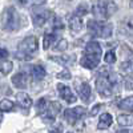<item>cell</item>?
I'll return each mask as SVG.
<instances>
[{
	"instance_id": "8fae6325",
	"label": "cell",
	"mask_w": 133,
	"mask_h": 133,
	"mask_svg": "<svg viewBox=\"0 0 133 133\" xmlns=\"http://www.w3.org/2000/svg\"><path fill=\"white\" fill-rule=\"evenodd\" d=\"M76 91H77L80 98L83 100L84 103L89 101V98H91V96H92V89H91V85L88 84V83H85V81H83L81 84L77 83V84H76Z\"/></svg>"
},
{
	"instance_id": "ffe728a7",
	"label": "cell",
	"mask_w": 133,
	"mask_h": 133,
	"mask_svg": "<svg viewBox=\"0 0 133 133\" xmlns=\"http://www.w3.org/2000/svg\"><path fill=\"white\" fill-rule=\"evenodd\" d=\"M55 40H56V35H55V33H45V35H44V39H43V48L48 49L55 43Z\"/></svg>"
},
{
	"instance_id": "f546056e",
	"label": "cell",
	"mask_w": 133,
	"mask_h": 133,
	"mask_svg": "<svg viewBox=\"0 0 133 133\" xmlns=\"http://www.w3.org/2000/svg\"><path fill=\"white\" fill-rule=\"evenodd\" d=\"M53 28L55 29H63L64 28V24L60 17H55V23H53Z\"/></svg>"
},
{
	"instance_id": "e575fe53",
	"label": "cell",
	"mask_w": 133,
	"mask_h": 133,
	"mask_svg": "<svg viewBox=\"0 0 133 133\" xmlns=\"http://www.w3.org/2000/svg\"><path fill=\"white\" fill-rule=\"evenodd\" d=\"M129 4H130V8L133 9V0H130V3H129Z\"/></svg>"
},
{
	"instance_id": "e0dca14e",
	"label": "cell",
	"mask_w": 133,
	"mask_h": 133,
	"mask_svg": "<svg viewBox=\"0 0 133 133\" xmlns=\"http://www.w3.org/2000/svg\"><path fill=\"white\" fill-rule=\"evenodd\" d=\"M16 98H17V101H19V104L23 107L24 109H28L31 105H32V98L27 95V93H24V92H20V93H17V96H16Z\"/></svg>"
},
{
	"instance_id": "cb8c5ba5",
	"label": "cell",
	"mask_w": 133,
	"mask_h": 133,
	"mask_svg": "<svg viewBox=\"0 0 133 133\" xmlns=\"http://www.w3.org/2000/svg\"><path fill=\"white\" fill-rule=\"evenodd\" d=\"M35 108H36V112L39 113V115H43L44 112L47 110V98H39L37 100V103H36V105H35Z\"/></svg>"
},
{
	"instance_id": "484cf974",
	"label": "cell",
	"mask_w": 133,
	"mask_h": 133,
	"mask_svg": "<svg viewBox=\"0 0 133 133\" xmlns=\"http://www.w3.org/2000/svg\"><path fill=\"white\" fill-rule=\"evenodd\" d=\"M56 63H59V64H63V65H69V64H72V56H53L52 57Z\"/></svg>"
},
{
	"instance_id": "3957f363",
	"label": "cell",
	"mask_w": 133,
	"mask_h": 133,
	"mask_svg": "<svg viewBox=\"0 0 133 133\" xmlns=\"http://www.w3.org/2000/svg\"><path fill=\"white\" fill-rule=\"evenodd\" d=\"M39 49V41L35 36H27L25 39H23L19 45H17V51H16V57L20 60H31L32 57H35V55L37 53Z\"/></svg>"
},
{
	"instance_id": "7c38bea8",
	"label": "cell",
	"mask_w": 133,
	"mask_h": 133,
	"mask_svg": "<svg viewBox=\"0 0 133 133\" xmlns=\"http://www.w3.org/2000/svg\"><path fill=\"white\" fill-rule=\"evenodd\" d=\"M118 31H120V33H123L124 36L133 40V17H125L120 23Z\"/></svg>"
},
{
	"instance_id": "2e32d148",
	"label": "cell",
	"mask_w": 133,
	"mask_h": 133,
	"mask_svg": "<svg viewBox=\"0 0 133 133\" xmlns=\"http://www.w3.org/2000/svg\"><path fill=\"white\" fill-rule=\"evenodd\" d=\"M112 123H113L112 116H110L109 113H103L101 116H100V120H98V125H97V128H98L100 130L108 129L110 125H112Z\"/></svg>"
},
{
	"instance_id": "1f68e13d",
	"label": "cell",
	"mask_w": 133,
	"mask_h": 133,
	"mask_svg": "<svg viewBox=\"0 0 133 133\" xmlns=\"http://www.w3.org/2000/svg\"><path fill=\"white\" fill-rule=\"evenodd\" d=\"M57 77H59V79L68 80V79H71V73H69V71H63V72L57 73Z\"/></svg>"
},
{
	"instance_id": "ac0fdd59",
	"label": "cell",
	"mask_w": 133,
	"mask_h": 133,
	"mask_svg": "<svg viewBox=\"0 0 133 133\" xmlns=\"http://www.w3.org/2000/svg\"><path fill=\"white\" fill-rule=\"evenodd\" d=\"M117 121L121 127H132L133 125V115H120Z\"/></svg>"
},
{
	"instance_id": "8992f818",
	"label": "cell",
	"mask_w": 133,
	"mask_h": 133,
	"mask_svg": "<svg viewBox=\"0 0 133 133\" xmlns=\"http://www.w3.org/2000/svg\"><path fill=\"white\" fill-rule=\"evenodd\" d=\"M3 29L8 32L17 31L20 27V16L14 7H8L3 14Z\"/></svg>"
},
{
	"instance_id": "9a60e30c",
	"label": "cell",
	"mask_w": 133,
	"mask_h": 133,
	"mask_svg": "<svg viewBox=\"0 0 133 133\" xmlns=\"http://www.w3.org/2000/svg\"><path fill=\"white\" fill-rule=\"evenodd\" d=\"M31 75L33 77V80L39 81V80H43L44 77H45L47 72H45L43 65H32L31 66Z\"/></svg>"
},
{
	"instance_id": "7402d4cb",
	"label": "cell",
	"mask_w": 133,
	"mask_h": 133,
	"mask_svg": "<svg viewBox=\"0 0 133 133\" xmlns=\"http://www.w3.org/2000/svg\"><path fill=\"white\" fill-rule=\"evenodd\" d=\"M120 69L124 71L127 73H133V56L128 60H125L124 63L120 64Z\"/></svg>"
},
{
	"instance_id": "f1b7e54d",
	"label": "cell",
	"mask_w": 133,
	"mask_h": 133,
	"mask_svg": "<svg viewBox=\"0 0 133 133\" xmlns=\"http://www.w3.org/2000/svg\"><path fill=\"white\" fill-rule=\"evenodd\" d=\"M75 14H77L79 16H84V15H87V14H88V8H87V5H84V4L79 5Z\"/></svg>"
},
{
	"instance_id": "d4e9b609",
	"label": "cell",
	"mask_w": 133,
	"mask_h": 133,
	"mask_svg": "<svg viewBox=\"0 0 133 133\" xmlns=\"http://www.w3.org/2000/svg\"><path fill=\"white\" fill-rule=\"evenodd\" d=\"M14 64L11 61H7V60H2V65H0V71H2V75L5 76L11 72V69H12Z\"/></svg>"
},
{
	"instance_id": "ba28073f",
	"label": "cell",
	"mask_w": 133,
	"mask_h": 133,
	"mask_svg": "<svg viewBox=\"0 0 133 133\" xmlns=\"http://www.w3.org/2000/svg\"><path fill=\"white\" fill-rule=\"evenodd\" d=\"M52 17V12L48 9H36L32 14V21L35 27H43Z\"/></svg>"
},
{
	"instance_id": "52a82bcc",
	"label": "cell",
	"mask_w": 133,
	"mask_h": 133,
	"mask_svg": "<svg viewBox=\"0 0 133 133\" xmlns=\"http://www.w3.org/2000/svg\"><path fill=\"white\" fill-rule=\"evenodd\" d=\"M87 113V110L83 107H75V108H69L64 110V120L68 124L75 125L77 121H80Z\"/></svg>"
},
{
	"instance_id": "d6986e66",
	"label": "cell",
	"mask_w": 133,
	"mask_h": 133,
	"mask_svg": "<svg viewBox=\"0 0 133 133\" xmlns=\"http://www.w3.org/2000/svg\"><path fill=\"white\" fill-rule=\"evenodd\" d=\"M118 108L123 110H129L133 112V96H129L127 98H124L121 103H118Z\"/></svg>"
},
{
	"instance_id": "603a6c76",
	"label": "cell",
	"mask_w": 133,
	"mask_h": 133,
	"mask_svg": "<svg viewBox=\"0 0 133 133\" xmlns=\"http://www.w3.org/2000/svg\"><path fill=\"white\" fill-rule=\"evenodd\" d=\"M14 108H15V104L8 98H3L2 103H0V109H2V112H9V110H14Z\"/></svg>"
},
{
	"instance_id": "5bb4252c",
	"label": "cell",
	"mask_w": 133,
	"mask_h": 133,
	"mask_svg": "<svg viewBox=\"0 0 133 133\" xmlns=\"http://www.w3.org/2000/svg\"><path fill=\"white\" fill-rule=\"evenodd\" d=\"M69 28L73 33H77L83 29V20H81V16H79L77 14H73L71 17H69Z\"/></svg>"
},
{
	"instance_id": "836d02e7",
	"label": "cell",
	"mask_w": 133,
	"mask_h": 133,
	"mask_svg": "<svg viewBox=\"0 0 133 133\" xmlns=\"http://www.w3.org/2000/svg\"><path fill=\"white\" fill-rule=\"evenodd\" d=\"M51 133H61L60 129H56V130H51ZM68 133H72V132H68Z\"/></svg>"
},
{
	"instance_id": "277c9868",
	"label": "cell",
	"mask_w": 133,
	"mask_h": 133,
	"mask_svg": "<svg viewBox=\"0 0 133 133\" xmlns=\"http://www.w3.org/2000/svg\"><path fill=\"white\" fill-rule=\"evenodd\" d=\"M88 31H89L93 36L97 37H110L113 32V27L110 23L107 21H101V20H89L88 21Z\"/></svg>"
},
{
	"instance_id": "44dd1931",
	"label": "cell",
	"mask_w": 133,
	"mask_h": 133,
	"mask_svg": "<svg viewBox=\"0 0 133 133\" xmlns=\"http://www.w3.org/2000/svg\"><path fill=\"white\" fill-rule=\"evenodd\" d=\"M21 7H33V5H41L47 2V0H16Z\"/></svg>"
},
{
	"instance_id": "9c48e42d",
	"label": "cell",
	"mask_w": 133,
	"mask_h": 133,
	"mask_svg": "<svg viewBox=\"0 0 133 133\" xmlns=\"http://www.w3.org/2000/svg\"><path fill=\"white\" fill-rule=\"evenodd\" d=\"M60 110H61V105L57 101H52L49 104V107L47 108V110L43 113V118L48 121V123H53L56 116L60 113Z\"/></svg>"
},
{
	"instance_id": "83f0119b",
	"label": "cell",
	"mask_w": 133,
	"mask_h": 133,
	"mask_svg": "<svg viewBox=\"0 0 133 133\" xmlns=\"http://www.w3.org/2000/svg\"><path fill=\"white\" fill-rule=\"evenodd\" d=\"M66 47H68V41H66L65 39H61V40L57 43V45L55 47V49L63 52V51H65V49H66Z\"/></svg>"
},
{
	"instance_id": "4316f807",
	"label": "cell",
	"mask_w": 133,
	"mask_h": 133,
	"mask_svg": "<svg viewBox=\"0 0 133 133\" xmlns=\"http://www.w3.org/2000/svg\"><path fill=\"white\" fill-rule=\"evenodd\" d=\"M104 60H105V63H107V64H112V63H115V60H116V53H115L113 51L107 52V53H105Z\"/></svg>"
},
{
	"instance_id": "30bf717a",
	"label": "cell",
	"mask_w": 133,
	"mask_h": 133,
	"mask_svg": "<svg viewBox=\"0 0 133 133\" xmlns=\"http://www.w3.org/2000/svg\"><path fill=\"white\" fill-rule=\"evenodd\" d=\"M57 89H59V95L60 97L64 100L65 103H68V104H72V103H76V95L72 92V89L69 87H66L64 84H57Z\"/></svg>"
},
{
	"instance_id": "d6a6232c",
	"label": "cell",
	"mask_w": 133,
	"mask_h": 133,
	"mask_svg": "<svg viewBox=\"0 0 133 133\" xmlns=\"http://www.w3.org/2000/svg\"><path fill=\"white\" fill-rule=\"evenodd\" d=\"M0 53H2V60H5L7 56H8V52L5 48H2V51H0Z\"/></svg>"
},
{
	"instance_id": "6da1fadb",
	"label": "cell",
	"mask_w": 133,
	"mask_h": 133,
	"mask_svg": "<svg viewBox=\"0 0 133 133\" xmlns=\"http://www.w3.org/2000/svg\"><path fill=\"white\" fill-rule=\"evenodd\" d=\"M118 76L115 72H110L107 68H101L98 71V76L96 80V89L101 97H110L113 95L115 88L118 89Z\"/></svg>"
},
{
	"instance_id": "4fadbf2b",
	"label": "cell",
	"mask_w": 133,
	"mask_h": 133,
	"mask_svg": "<svg viewBox=\"0 0 133 133\" xmlns=\"http://www.w3.org/2000/svg\"><path fill=\"white\" fill-rule=\"evenodd\" d=\"M12 84L17 89H25L28 87V75L25 72H19L12 77Z\"/></svg>"
},
{
	"instance_id": "7a4b0ae2",
	"label": "cell",
	"mask_w": 133,
	"mask_h": 133,
	"mask_svg": "<svg viewBox=\"0 0 133 133\" xmlns=\"http://www.w3.org/2000/svg\"><path fill=\"white\" fill-rule=\"evenodd\" d=\"M101 47L97 41H89L85 45L83 57L80 60V64L87 69H95L96 66L100 63V59H101Z\"/></svg>"
},
{
	"instance_id": "d590c367",
	"label": "cell",
	"mask_w": 133,
	"mask_h": 133,
	"mask_svg": "<svg viewBox=\"0 0 133 133\" xmlns=\"http://www.w3.org/2000/svg\"><path fill=\"white\" fill-rule=\"evenodd\" d=\"M120 133H130V132H128V130H121Z\"/></svg>"
},
{
	"instance_id": "5b68a950",
	"label": "cell",
	"mask_w": 133,
	"mask_h": 133,
	"mask_svg": "<svg viewBox=\"0 0 133 133\" xmlns=\"http://www.w3.org/2000/svg\"><path fill=\"white\" fill-rule=\"evenodd\" d=\"M116 9H117V5L113 0H100V2H97L93 5L92 14L96 17L108 19L116 12Z\"/></svg>"
},
{
	"instance_id": "4dcf8cb0",
	"label": "cell",
	"mask_w": 133,
	"mask_h": 133,
	"mask_svg": "<svg viewBox=\"0 0 133 133\" xmlns=\"http://www.w3.org/2000/svg\"><path fill=\"white\" fill-rule=\"evenodd\" d=\"M125 83V88L127 89H129V91H133V79L132 77H125V80H124Z\"/></svg>"
}]
</instances>
